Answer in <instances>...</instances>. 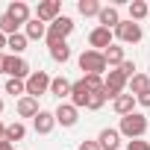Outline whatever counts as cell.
I'll list each match as a JSON object with an SVG mask.
<instances>
[{"mask_svg": "<svg viewBox=\"0 0 150 150\" xmlns=\"http://www.w3.org/2000/svg\"><path fill=\"white\" fill-rule=\"evenodd\" d=\"M118 132H121V135H127L129 141H135V138H144V132H147V115H144V112H132V115L121 118V124H118Z\"/></svg>", "mask_w": 150, "mask_h": 150, "instance_id": "cell-1", "label": "cell"}, {"mask_svg": "<svg viewBox=\"0 0 150 150\" xmlns=\"http://www.w3.org/2000/svg\"><path fill=\"white\" fill-rule=\"evenodd\" d=\"M77 62H80L83 74H97V77H106V68H109V65H106V56H103L100 50H91V47H88V50L80 53Z\"/></svg>", "mask_w": 150, "mask_h": 150, "instance_id": "cell-2", "label": "cell"}, {"mask_svg": "<svg viewBox=\"0 0 150 150\" xmlns=\"http://www.w3.org/2000/svg\"><path fill=\"white\" fill-rule=\"evenodd\" d=\"M50 83H53V77L47 71H33L30 80H27V94L38 100L41 94H50Z\"/></svg>", "mask_w": 150, "mask_h": 150, "instance_id": "cell-3", "label": "cell"}, {"mask_svg": "<svg viewBox=\"0 0 150 150\" xmlns=\"http://www.w3.org/2000/svg\"><path fill=\"white\" fill-rule=\"evenodd\" d=\"M103 83H106V97L109 100H115V97H121L127 88H129V80L124 77V74L118 71V68H112L106 77H103Z\"/></svg>", "mask_w": 150, "mask_h": 150, "instance_id": "cell-4", "label": "cell"}, {"mask_svg": "<svg viewBox=\"0 0 150 150\" xmlns=\"http://www.w3.org/2000/svg\"><path fill=\"white\" fill-rule=\"evenodd\" d=\"M71 33H74V21H71L68 15H59V18L47 27V44H53V41H68Z\"/></svg>", "mask_w": 150, "mask_h": 150, "instance_id": "cell-5", "label": "cell"}, {"mask_svg": "<svg viewBox=\"0 0 150 150\" xmlns=\"http://www.w3.org/2000/svg\"><path fill=\"white\" fill-rule=\"evenodd\" d=\"M115 35H118L121 44H138L141 35H144V30H141V24H135V21H121L118 30H115Z\"/></svg>", "mask_w": 150, "mask_h": 150, "instance_id": "cell-6", "label": "cell"}, {"mask_svg": "<svg viewBox=\"0 0 150 150\" xmlns=\"http://www.w3.org/2000/svg\"><path fill=\"white\" fill-rule=\"evenodd\" d=\"M30 74H33V71H30V62H27V59H21V56H9V59H6V77H9V80H24V83H27Z\"/></svg>", "mask_w": 150, "mask_h": 150, "instance_id": "cell-7", "label": "cell"}, {"mask_svg": "<svg viewBox=\"0 0 150 150\" xmlns=\"http://www.w3.org/2000/svg\"><path fill=\"white\" fill-rule=\"evenodd\" d=\"M59 15H62V0H41L38 9H35V18H38L41 24H47V27H50Z\"/></svg>", "mask_w": 150, "mask_h": 150, "instance_id": "cell-8", "label": "cell"}, {"mask_svg": "<svg viewBox=\"0 0 150 150\" xmlns=\"http://www.w3.org/2000/svg\"><path fill=\"white\" fill-rule=\"evenodd\" d=\"M53 115H56V124H59V127H77V121H80V109L74 106L71 100L59 103Z\"/></svg>", "mask_w": 150, "mask_h": 150, "instance_id": "cell-9", "label": "cell"}, {"mask_svg": "<svg viewBox=\"0 0 150 150\" xmlns=\"http://www.w3.org/2000/svg\"><path fill=\"white\" fill-rule=\"evenodd\" d=\"M112 38H115V33H112V30H106V27H94V30L88 33V44H91V50H100V53H103L106 47H112V44H115Z\"/></svg>", "mask_w": 150, "mask_h": 150, "instance_id": "cell-10", "label": "cell"}, {"mask_svg": "<svg viewBox=\"0 0 150 150\" xmlns=\"http://www.w3.org/2000/svg\"><path fill=\"white\" fill-rule=\"evenodd\" d=\"M6 15H9L18 27H21V24L27 27V24L33 21V12H30V6L24 3V0H12V3H9V9H6Z\"/></svg>", "mask_w": 150, "mask_h": 150, "instance_id": "cell-11", "label": "cell"}, {"mask_svg": "<svg viewBox=\"0 0 150 150\" xmlns=\"http://www.w3.org/2000/svg\"><path fill=\"white\" fill-rule=\"evenodd\" d=\"M53 127H56V115H53V112H47V109H41V112L33 118V129H35L38 135H50V132H53Z\"/></svg>", "mask_w": 150, "mask_h": 150, "instance_id": "cell-12", "label": "cell"}, {"mask_svg": "<svg viewBox=\"0 0 150 150\" xmlns=\"http://www.w3.org/2000/svg\"><path fill=\"white\" fill-rule=\"evenodd\" d=\"M135 103H138V100H135V94L124 91L121 97H115V100H112V109H115L121 118H127V115H132V112H135Z\"/></svg>", "mask_w": 150, "mask_h": 150, "instance_id": "cell-13", "label": "cell"}, {"mask_svg": "<svg viewBox=\"0 0 150 150\" xmlns=\"http://www.w3.org/2000/svg\"><path fill=\"white\" fill-rule=\"evenodd\" d=\"M97 21H100V27H106V30H118V24H121V12H118V6H103L100 9V15H97Z\"/></svg>", "mask_w": 150, "mask_h": 150, "instance_id": "cell-14", "label": "cell"}, {"mask_svg": "<svg viewBox=\"0 0 150 150\" xmlns=\"http://www.w3.org/2000/svg\"><path fill=\"white\" fill-rule=\"evenodd\" d=\"M71 88H74V83L68 77H53V83H50V94L59 97V103H65V97L71 100Z\"/></svg>", "mask_w": 150, "mask_h": 150, "instance_id": "cell-15", "label": "cell"}, {"mask_svg": "<svg viewBox=\"0 0 150 150\" xmlns=\"http://www.w3.org/2000/svg\"><path fill=\"white\" fill-rule=\"evenodd\" d=\"M97 141H100V147H103V150H121V132H118L115 127H106V129H100Z\"/></svg>", "mask_w": 150, "mask_h": 150, "instance_id": "cell-16", "label": "cell"}, {"mask_svg": "<svg viewBox=\"0 0 150 150\" xmlns=\"http://www.w3.org/2000/svg\"><path fill=\"white\" fill-rule=\"evenodd\" d=\"M88 97H91V91L86 88L83 80H77V83H74V88H71V103L77 106V109H86V106H88Z\"/></svg>", "mask_w": 150, "mask_h": 150, "instance_id": "cell-17", "label": "cell"}, {"mask_svg": "<svg viewBox=\"0 0 150 150\" xmlns=\"http://www.w3.org/2000/svg\"><path fill=\"white\" fill-rule=\"evenodd\" d=\"M15 109H18V115H21V118H35V115L41 112L38 100H35V97H30V94H27V97H21Z\"/></svg>", "mask_w": 150, "mask_h": 150, "instance_id": "cell-18", "label": "cell"}, {"mask_svg": "<svg viewBox=\"0 0 150 150\" xmlns=\"http://www.w3.org/2000/svg\"><path fill=\"white\" fill-rule=\"evenodd\" d=\"M103 56H106V65H109V71H112V68H121V65L127 62V56H124V47H121V44H112V47H106V50H103Z\"/></svg>", "mask_w": 150, "mask_h": 150, "instance_id": "cell-19", "label": "cell"}, {"mask_svg": "<svg viewBox=\"0 0 150 150\" xmlns=\"http://www.w3.org/2000/svg\"><path fill=\"white\" fill-rule=\"evenodd\" d=\"M24 35L30 41H38V38H47V24H41L38 18H33L27 27H24Z\"/></svg>", "mask_w": 150, "mask_h": 150, "instance_id": "cell-20", "label": "cell"}, {"mask_svg": "<svg viewBox=\"0 0 150 150\" xmlns=\"http://www.w3.org/2000/svg\"><path fill=\"white\" fill-rule=\"evenodd\" d=\"M47 47H50V59H53V62L65 65V62L71 59V47H68V41H53V44H47Z\"/></svg>", "mask_w": 150, "mask_h": 150, "instance_id": "cell-21", "label": "cell"}, {"mask_svg": "<svg viewBox=\"0 0 150 150\" xmlns=\"http://www.w3.org/2000/svg\"><path fill=\"white\" fill-rule=\"evenodd\" d=\"M100 0H80V3H77V12L83 15V18H97L100 15Z\"/></svg>", "mask_w": 150, "mask_h": 150, "instance_id": "cell-22", "label": "cell"}, {"mask_svg": "<svg viewBox=\"0 0 150 150\" xmlns=\"http://www.w3.org/2000/svg\"><path fill=\"white\" fill-rule=\"evenodd\" d=\"M147 15H150V6L144 3V0H132V3H129V21L141 24V21H144Z\"/></svg>", "mask_w": 150, "mask_h": 150, "instance_id": "cell-23", "label": "cell"}, {"mask_svg": "<svg viewBox=\"0 0 150 150\" xmlns=\"http://www.w3.org/2000/svg\"><path fill=\"white\" fill-rule=\"evenodd\" d=\"M144 91H150V77L147 74H135V77L129 80V94H144Z\"/></svg>", "mask_w": 150, "mask_h": 150, "instance_id": "cell-24", "label": "cell"}, {"mask_svg": "<svg viewBox=\"0 0 150 150\" xmlns=\"http://www.w3.org/2000/svg\"><path fill=\"white\" fill-rule=\"evenodd\" d=\"M27 44H30V38H27L24 33H15V35H9V41H6V47L12 50V56H21V53L27 50Z\"/></svg>", "mask_w": 150, "mask_h": 150, "instance_id": "cell-25", "label": "cell"}, {"mask_svg": "<svg viewBox=\"0 0 150 150\" xmlns=\"http://www.w3.org/2000/svg\"><path fill=\"white\" fill-rule=\"evenodd\" d=\"M27 138V127L21 124V121H15V124H6V141H24Z\"/></svg>", "mask_w": 150, "mask_h": 150, "instance_id": "cell-26", "label": "cell"}, {"mask_svg": "<svg viewBox=\"0 0 150 150\" xmlns=\"http://www.w3.org/2000/svg\"><path fill=\"white\" fill-rule=\"evenodd\" d=\"M6 94H12V97H27V83L24 80H6Z\"/></svg>", "mask_w": 150, "mask_h": 150, "instance_id": "cell-27", "label": "cell"}, {"mask_svg": "<svg viewBox=\"0 0 150 150\" xmlns=\"http://www.w3.org/2000/svg\"><path fill=\"white\" fill-rule=\"evenodd\" d=\"M83 83H86L88 91H103V88H106L103 77H97V74H83Z\"/></svg>", "mask_w": 150, "mask_h": 150, "instance_id": "cell-28", "label": "cell"}, {"mask_svg": "<svg viewBox=\"0 0 150 150\" xmlns=\"http://www.w3.org/2000/svg\"><path fill=\"white\" fill-rule=\"evenodd\" d=\"M106 100H109V97H106V88H103V91H91V97H88V106H86V109H88V112H97V109H103V103H106Z\"/></svg>", "mask_w": 150, "mask_h": 150, "instance_id": "cell-29", "label": "cell"}, {"mask_svg": "<svg viewBox=\"0 0 150 150\" xmlns=\"http://www.w3.org/2000/svg\"><path fill=\"white\" fill-rule=\"evenodd\" d=\"M0 33H3V35H6V38H9V35H15V33H18V24H15V21H12V18H9V15H6V12H3V15H0Z\"/></svg>", "mask_w": 150, "mask_h": 150, "instance_id": "cell-30", "label": "cell"}, {"mask_svg": "<svg viewBox=\"0 0 150 150\" xmlns=\"http://www.w3.org/2000/svg\"><path fill=\"white\" fill-rule=\"evenodd\" d=\"M118 71L124 74V77H127V80H132V77H135V74H138V68H135V62H129V59H127V62H124V65H121Z\"/></svg>", "mask_w": 150, "mask_h": 150, "instance_id": "cell-31", "label": "cell"}, {"mask_svg": "<svg viewBox=\"0 0 150 150\" xmlns=\"http://www.w3.org/2000/svg\"><path fill=\"white\" fill-rule=\"evenodd\" d=\"M127 150H150V141H144V138H135V141H127Z\"/></svg>", "mask_w": 150, "mask_h": 150, "instance_id": "cell-32", "label": "cell"}, {"mask_svg": "<svg viewBox=\"0 0 150 150\" xmlns=\"http://www.w3.org/2000/svg\"><path fill=\"white\" fill-rule=\"evenodd\" d=\"M77 150H103V147H100V141H88V138H86V141H80Z\"/></svg>", "mask_w": 150, "mask_h": 150, "instance_id": "cell-33", "label": "cell"}, {"mask_svg": "<svg viewBox=\"0 0 150 150\" xmlns=\"http://www.w3.org/2000/svg\"><path fill=\"white\" fill-rule=\"evenodd\" d=\"M135 100H138V106H144V109H150V91H144V94H138Z\"/></svg>", "mask_w": 150, "mask_h": 150, "instance_id": "cell-34", "label": "cell"}, {"mask_svg": "<svg viewBox=\"0 0 150 150\" xmlns=\"http://www.w3.org/2000/svg\"><path fill=\"white\" fill-rule=\"evenodd\" d=\"M6 59H9L6 53H0V74H6Z\"/></svg>", "mask_w": 150, "mask_h": 150, "instance_id": "cell-35", "label": "cell"}, {"mask_svg": "<svg viewBox=\"0 0 150 150\" xmlns=\"http://www.w3.org/2000/svg\"><path fill=\"white\" fill-rule=\"evenodd\" d=\"M0 150H15V144L12 141H0Z\"/></svg>", "mask_w": 150, "mask_h": 150, "instance_id": "cell-36", "label": "cell"}, {"mask_svg": "<svg viewBox=\"0 0 150 150\" xmlns=\"http://www.w3.org/2000/svg\"><path fill=\"white\" fill-rule=\"evenodd\" d=\"M0 141H6V124L0 121Z\"/></svg>", "mask_w": 150, "mask_h": 150, "instance_id": "cell-37", "label": "cell"}, {"mask_svg": "<svg viewBox=\"0 0 150 150\" xmlns=\"http://www.w3.org/2000/svg\"><path fill=\"white\" fill-rule=\"evenodd\" d=\"M6 41H9V38H6L3 33H0V53H3V47H6Z\"/></svg>", "mask_w": 150, "mask_h": 150, "instance_id": "cell-38", "label": "cell"}, {"mask_svg": "<svg viewBox=\"0 0 150 150\" xmlns=\"http://www.w3.org/2000/svg\"><path fill=\"white\" fill-rule=\"evenodd\" d=\"M0 115H3V100H0Z\"/></svg>", "mask_w": 150, "mask_h": 150, "instance_id": "cell-39", "label": "cell"}, {"mask_svg": "<svg viewBox=\"0 0 150 150\" xmlns=\"http://www.w3.org/2000/svg\"><path fill=\"white\" fill-rule=\"evenodd\" d=\"M147 18H150V15H147Z\"/></svg>", "mask_w": 150, "mask_h": 150, "instance_id": "cell-40", "label": "cell"}]
</instances>
